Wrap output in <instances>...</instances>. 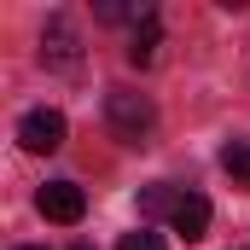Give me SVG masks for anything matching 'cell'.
<instances>
[{
	"instance_id": "cell-12",
	"label": "cell",
	"mask_w": 250,
	"mask_h": 250,
	"mask_svg": "<svg viewBox=\"0 0 250 250\" xmlns=\"http://www.w3.org/2000/svg\"><path fill=\"white\" fill-rule=\"evenodd\" d=\"M76 250H93V245H76Z\"/></svg>"
},
{
	"instance_id": "cell-6",
	"label": "cell",
	"mask_w": 250,
	"mask_h": 250,
	"mask_svg": "<svg viewBox=\"0 0 250 250\" xmlns=\"http://www.w3.org/2000/svg\"><path fill=\"white\" fill-rule=\"evenodd\" d=\"M157 47H163V23L151 18V23H140V29H134V41H128V64H140V70H146V64L157 59Z\"/></svg>"
},
{
	"instance_id": "cell-9",
	"label": "cell",
	"mask_w": 250,
	"mask_h": 250,
	"mask_svg": "<svg viewBox=\"0 0 250 250\" xmlns=\"http://www.w3.org/2000/svg\"><path fill=\"white\" fill-rule=\"evenodd\" d=\"M151 18H157L151 6H123V0H105V6H99V23H134V29H140V23H151Z\"/></svg>"
},
{
	"instance_id": "cell-7",
	"label": "cell",
	"mask_w": 250,
	"mask_h": 250,
	"mask_svg": "<svg viewBox=\"0 0 250 250\" xmlns=\"http://www.w3.org/2000/svg\"><path fill=\"white\" fill-rule=\"evenodd\" d=\"M175 204H181V192H175V187H146V192H140V221L175 215Z\"/></svg>"
},
{
	"instance_id": "cell-1",
	"label": "cell",
	"mask_w": 250,
	"mask_h": 250,
	"mask_svg": "<svg viewBox=\"0 0 250 250\" xmlns=\"http://www.w3.org/2000/svg\"><path fill=\"white\" fill-rule=\"evenodd\" d=\"M105 123H111V134H117L123 146H151V134H157V105H151L146 93H134V87H111V93H105Z\"/></svg>"
},
{
	"instance_id": "cell-8",
	"label": "cell",
	"mask_w": 250,
	"mask_h": 250,
	"mask_svg": "<svg viewBox=\"0 0 250 250\" xmlns=\"http://www.w3.org/2000/svg\"><path fill=\"white\" fill-rule=\"evenodd\" d=\"M221 169L233 175V187L250 192V140H233V146H221Z\"/></svg>"
},
{
	"instance_id": "cell-2",
	"label": "cell",
	"mask_w": 250,
	"mask_h": 250,
	"mask_svg": "<svg viewBox=\"0 0 250 250\" xmlns=\"http://www.w3.org/2000/svg\"><path fill=\"white\" fill-rule=\"evenodd\" d=\"M35 209H41L47 221H59V227H76V221L87 215V192L76 187V181H47V187L35 192Z\"/></svg>"
},
{
	"instance_id": "cell-10",
	"label": "cell",
	"mask_w": 250,
	"mask_h": 250,
	"mask_svg": "<svg viewBox=\"0 0 250 250\" xmlns=\"http://www.w3.org/2000/svg\"><path fill=\"white\" fill-rule=\"evenodd\" d=\"M117 250H169L163 245V233H151V227H134V233H123V245Z\"/></svg>"
},
{
	"instance_id": "cell-5",
	"label": "cell",
	"mask_w": 250,
	"mask_h": 250,
	"mask_svg": "<svg viewBox=\"0 0 250 250\" xmlns=\"http://www.w3.org/2000/svg\"><path fill=\"white\" fill-rule=\"evenodd\" d=\"M169 227H175L187 245H192V239H204V233H209V198H198V192H181V204H175Z\"/></svg>"
},
{
	"instance_id": "cell-4",
	"label": "cell",
	"mask_w": 250,
	"mask_h": 250,
	"mask_svg": "<svg viewBox=\"0 0 250 250\" xmlns=\"http://www.w3.org/2000/svg\"><path fill=\"white\" fill-rule=\"evenodd\" d=\"M18 146L23 151H35V157H47V151H59L64 146V111H29L23 123H18Z\"/></svg>"
},
{
	"instance_id": "cell-3",
	"label": "cell",
	"mask_w": 250,
	"mask_h": 250,
	"mask_svg": "<svg viewBox=\"0 0 250 250\" xmlns=\"http://www.w3.org/2000/svg\"><path fill=\"white\" fill-rule=\"evenodd\" d=\"M41 64L47 70H76L82 64V35H76V23L70 18H47V29H41Z\"/></svg>"
},
{
	"instance_id": "cell-11",
	"label": "cell",
	"mask_w": 250,
	"mask_h": 250,
	"mask_svg": "<svg viewBox=\"0 0 250 250\" xmlns=\"http://www.w3.org/2000/svg\"><path fill=\"white\" fill-rule=\"evenodd\" d=\"M18 250H47V245H18Z\"/></svg>"
}]
</instances>
